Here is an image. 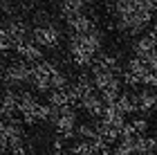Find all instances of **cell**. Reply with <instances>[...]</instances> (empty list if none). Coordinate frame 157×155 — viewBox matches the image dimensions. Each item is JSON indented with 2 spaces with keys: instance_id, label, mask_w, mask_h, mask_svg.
<instances>
[{
  "instance_id": "obj_1",
  "label": "cell",
  "mask_w": 157,
  "mask_h": 155,
  "mask_svg": "<svg viewBox=\"0 0 157 155\" xmlns=\"http://www.w3.org/2000/svg\"><path fill=\"white\" fill-rule=\"evenodd\" d=\"M157 14V7L153 0H121L115 5V18L117 27L124 34H141L153 23Z\"/></svg>"
},
{
  "instance_id": "obj_2",
  "label": "cell",
  "mask_w": 157,
  "mask_h": 155,
  "mask_svg": "<svg viewBox=\"0 0 157 155\" xmlns=\"http://www.w3.org/2000/svg\"><path fill=\"white\" fill-rule=\"evenodd\" d=\"M101 47H103V34L97 27L88 34H70V41H67L70 59L76 68H92Z\"/></svg>"
},
{
  "instance_id": "obj_3",
  "label": "cell",
  "mask_w": 157,
  "mask_h": 155,
  "mask_svg": "<svg viewBox=\"0 0 157 155\" xmlns=\"http://www.w3.org/2000/svg\"><path fill=\"white\" fill-rule=\"evenodd\" d=\"M29 79H32V65L25 61H13L2 70V83L9 90H18L23 86H29Z\"/></svg>"
},
{
  "instance_id": "obj_4",
  "label": "cell",
  "mask_w": 157,
  "mask_h": 155,
  "mask_svg": "<svg viewBox=\"0 0 157 155\" xmlns=\"http://www.w3.org/2000/svg\"><path fill=\"white\" fill-rule=\"evenodd\" d=\"M76 110L72 108V106H67V108H61L54 112V119H52V126L56 130V135H59V139H72L76 135Z\"/></svg>"
},
{
  "instance_id": "obj_5",
  "label": "cell",
  "mask_w": 157,
  "mask_h": 155,
  "mask_svg": "<svg viewBox=\"0 0 157 155\" xmlns=\"http://www.w3.org/2000/svg\"><path fill=\"white\" fill-rule=\"evenodd\" d=\"M56 65L49 61H40L36 65H32V79L29 86L36 90V92H52V74H54Z\"/></svg>"
},
{
  "instance_id": "obj_6",
  "label": "cell",
  "mask_w": 157,
  "mask_h": 155,
  "mask_svg": "<svg viewBox=\"0 0 157 155\" xmlns=\"http://www.w3.org/2000/svg\"><path fill=\"white\" fill-rule=\"evenodd\" d=\"M32 41L38 47H54L61 43V29L54 23H40L32 29Z\"/></svg>"
},
{
  "instance_id": "obj_7",
  "label": "cell",
  "mask_w": 157,
  "mask_h": 155,
  "mask_svg": "<svg viewBox=\"0 0 157 155\" xmlns=\"http://www.w3.org/2000/svg\"><path fill=\"white\" fill-rule=\"evenodd\" d=\"M38 106L40 101L36 99L34 92L27 90H18V115L23 117L25 124H38Z\"/></svg>"
},
{
  "instance_id": "obj_8",
  "label": "cell",
  "mask_w": 157,
  "mask_h": 155,
  "mask_svg": "<svg viewBox=\"0 0 157 155\" xmlns=\"http://www.w3.org/2000/svg\"><path fill=\"white\" fill-rule=\"evenodd\" d=\"M132 52L135 56H139V59H151L153 54H157V29L148 32V34H141V36L135 41L132 45Z\"/></svg>"
},
{
  "instance_id": "obj_9",
  "label": "cell",
  "mask_w": 157,
  "mask_h": 155,
  "mask_svg": "<svg viewBox=\"0 0 157 155\" xmlns=\"http://www.w3.org/2000/svg\"><path fill=\"white\" fill-rule=\"evenodd\" d=\"M18 56H20V61H25V63H29V65H36V63L43 61V47H38L34 41H25L23 45L18 47Z\"/></svg>"
},
{
  "instance_id": "obj_10",
  "label": "cell",
  "mask_w": 157,
  "mask_h": 155,
  "mask_svg": "<svg viewBox=\"0 0 157 155\" xmlns=\"http://www.w3.org/2000/svg\"><path fill=\"white\" fill-rule=\"evenodd\" d=\"M65 25H67L70 34H88V32L94 29V20H92V16H88V14H78L74 18H67Z\"/></svg>"
},
{
  "instance_id": "obj_11",
  "label": "cell",
  "mask_w": 157,
  "mask_h": 155,
  "mask_svg": "<svg viewBox=\"0 0 157 155\" xmlns=\"http://www.w3.org/2000/svg\"><path fill=\"white\" fill-rule=\"evenodd\" d=\"M81 108L88 112L90 117L101 119V117H103V108H105V103H103L101 97H99V92H92L90 97H85V99L81 101Z\"/></svg>"
},
{
  "instance_id": "obj_12",
  "label": "cell",
  "mask_w": 157,
  "mask_h": 155,
  "mask_svg": "<svg viewBox=\"0 0 157 155\" xmlns=\"http://www.w3.org/2000/svg\"><path fill=\"white\" fill-rule=\"evenodd\" d=\"M124 72L132 74L135 79H139V81H144V76H146L148 72H151V68H148V63H146L144 59H139V56H132V59L126 63Z\"/></svg>"
},
{
  "instance_id": "obj_13",
  "label": "cell",
  "mask_w": 157,
  "mask_h": 155,
  "mask_svg": "<svg viewBox=\"0 0 157 155\" xmlns=\"http://www.w3.org/2000/svg\"><path fill=\"white\" fill-rule=\"evenodd\" d=\"M137 108L139 112H151L157 108V92H153L151 88H144L141 92H137Z\"/></svg>"
},
{
  "instance_id": "obj_14",
  "label": "cell",
  "mask_w": 157,
  "mask_h": 155,
  "mask_svg": "<svg viewBox=\"0 0 157 155\" xmlns=\"http://www.w3.org/2000/svg\"><path fill=\"white\" fill-rule=\"evenodd\" d=\"M85 7H88L85 0H63L61 2V16L65 20L74 18V16H78V14H85Z\"/></svg>"
},
{
  "instance_id": "obj_15",
  "label": "cell",
  "mask_w": 157,
  "mask_h": 155,
  "mask_svg": "<svg viewBox=\"0 0 157 155\" xmlns=\"http://www.w3.org/2000/svg\"><path fill=\"white\" fill-rule=\"evenodd\" d=\"M117 108L124 112V115H132V112H139L137 108V95H130V92H121V97L117 99Z\"/></svg>"
},
{
  "instance_id": "obj_16",
  "label": "cell",
  "mask_w": 157,
  "mask_h": 155,
  "mask_svg": "<svg viewBox=\"0 0 157 155\" xmlns=\"http://www.w3.org/2000/svg\"><path fill=\"white\" fill-rule=\"evenodd\" d=\"M47 103L52 106V108H56V110L72 106V103H70V97H67V88L65 90H52V92L47 95Z\"/></svg>"
},
{
  "instance_id": "obj_17",
  "label": "cell",
  "mask_w": 157,
  "mask_h": 155,
  "mask_svg": "<svg viewBox=\"0 0 157 155\" xmlns=\"http://www.w3.org/2000/svg\"><path fill=\"white\" fill-rule=\"evenodd\" d=\"M67 86H70V81H67L65 72H61V70L56 68L54 74H52V90H65Z\"/></svg>"
},
{
  "instance_id": "obj_18",
  "label": "cell",
  "mask_w": 157,
  "mask_h": 155,
  "mask_svg": "<svg viewBox=\"0 0 157 155\" xmlns=\"http://www.w3.org/2000/svg\"><path fill=\"white\" fill-rule=\"evenodd\" d=\"M130 126H132V130L137 133V135H146V130H148V122H146V119H141V117L132 119Z\"/></svg>"
},
{
  "instance_id": "obj_19",
  "label": "cell",
  "mask_w": 157,
  "mask_h": 155,
  "mask_svg": "<svg viewBox=\"0 0 157 155\" xmlns=\"http://www.w3.org/2000/svg\"><path fill=\"white\" fill-rule=\"evenodd\" d=\"M112 155H135V151H132V149H130L128 144L119 142V144L115 146V151H112Z\"/></svg>"
},
{
  "instance_id": "obj_20",
  "label": "cell",
  "mask_w": 157,
  "mask_h": 155,
  "mask_svg": "<svg viewBox=\"0 0 157 155\" xmlns=\"http://www.w3.org/2000/svg\"><path fill=\"white\" fill-rule=\"evenodd\" d=\"M49 155H70V153H65V151H52Z\"/></svg>"
},
{
  "instance_id": "obj_21",
  "label": "cell",
  "mask_w": 157,
  "mask_h": 155,
  "mask_svg": "<svg viewBox=\"0 0 157 155\" xmlns=\"http://www.w3.org/2000/svg\"><path fill=\"white\" fill-rule=\"evenodd\" d=\"M110 2H115V5H117V2H121V0H110Z\"/></svg>"
},
{
  "instance_id": "obj_22",
  "label": "cell",
  "mask_w": 157,
  "mask_h": 155,
  "mask_svg": "<svg viewBox=\"0 0 157 155\" xmlns=\"http://www.w3.org/2000/svg\"><path fill=\"white\" fill-rule=\"evenodd\" d=\"M85 2H90V0H85Z\"/></svg>"
}]
</instances>
